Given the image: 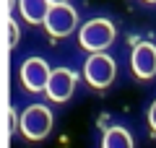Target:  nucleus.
Here are the masks:
<instances>
[{
    "instance_id": "1",
    "label": "nucleus",
    "mask_w": 156,
    "mask_h": 148,
    "mask_svg": "<svg viewBox=\"0 0 156 148\" xmlns=\"http://www.w3.org/2000/svg\"><path fill=\"white\" fill-rule=\"evenodd\" d=\"M115 37H117L115 23L107 21V18H91L78 31V42H81V47L86 52H104L115 42Z\"/></svg>"
},
{
    "instance_id": "2",
    "label": "nucleus",
    "mask_w": 156,
    "mask_h": 148,
    "mask_svg": "<svg viewBox=\"0 0 156 148\" xmlns=\"http://www.w3.org/2000/svg\"><path fill=\"white\" fill-rule=\"evenodd\" d=\"M21 135L26 140H44L52 130V112L44 104H31L21 112Z\"/></svg>"
},
{
    "instance_id": "3",
    "label": "nucleus",
    "mask_w": 156,
    "mask_h": 148,
    "mask_svg": "<svg viewBox=\"0 0 156 148\" xmlns=\"http://www.w3.org/2000/svg\"><path fill=\"white\" fill-rule=\"evenodd\" d=\"M115 76H117L115 60H112L109 55H104V52H91L89 60H86V65H83L86 83L94 86V88H107V86H112Z\"/></svg>"
},
{
    "instance_id": "4",
    "label": "nucleus",
    "mask_w": 156,
    "mask_h": 148,
    "mask_svg": "<svg viewBox=\"0 0 156 148\" xmlns=\"http://www.w3.org/2000/svg\"><path fill=\"white\" fill-rule=\"evenodd\" d=\"M76 26H78V13L68 3H55L50 8V13H47V18H44L47 34L55 37V39H65L68 34H73Z\"/></svg>"
},
{
    "instance_id": "5",
    "label": "nucleus",
    "mask_w": 156,
    "mask_h": 148,
    "mask_svg": "<svg viewBox=\"0 0 156 148\" xmlns=\"http://www.w3.org/2000/svg\"><path fill=\"white\" fill-rule=\"evenodd\" d=\"M76 81L78 76L70 70V68H55L50 76V81H47V99L50 101H55V104H62V101H68V99L73 96V91H76Z\"/></svg>"
},
{
    "instance_id": "6",
    "label": "nucleus",
    "mask_w": 156,
    "mask_h": 148,
    "mask_svg": "<svg viewBox=\"0 0 156 148\" xmlns=\"http://www.w3.org/2000/svg\"><path fill=\"white\" fill-rule=\"evenodd\" d=\"M52 70L42 57H29L21 65V86L31 93H39L47 88V81H50Z\"/></svg>"
},
{
    "instance_id": "7",
    "label": "nucleus",
    "mask_w": 156,
    "mask_h": 148,
    "mask_svg": "<svg viewBox=\"0 0 156 148\" xmlns=\"http://www.w3.org/2000/svg\"><path fill=\"white\" fill-rule=\"evenodd\" d=\"M130 65L133 73L140 81H148L156 76V44L154 42H138L133 47V55H130Z\"/></svg>"
},
{
    "instance_id": "8",
    "label": "nucleus",
    "mask_w": 156,
    "mask_h": 148,
    "mask_svg": "<svg viewBox=\"0 0 156 148\" xmlns=\"http://www.w3.org/2000/svg\"><path fill=\"white\" fill-rule=\"evenodd\" d=\"M52 3L50 0H18V13L23 16V21L31 23V26H39L44 23L47 13H50Z\"/></svg>"
},
{
    "instance_id": "9",
    "label": "nucleus",
    "mask_w": 156,
    "mask_h": 148,
    "mask_svg": "<svg viewBox=\"0 0 156 148\" xmlns=\"http://www.w3.org/2000/svg\"><path fill=\"white\" fill-rule=\"evenodd\" d=\"M101 148H133V135L125 127H109L101 135Z\"/></svg>"
},
{
    "instance_id": "10",
    "label": "nucleus",
    "mask_w": 156,
    "mask_h": 148,
    "mask_svg": "<svg viewBox=\"0 0 156 148\" xmlns=\"http://www.w3.org/2000/svg\"><path fill=\"white\" fill-rule=\"evenodd\" d=\"M18 44V23L13 21V18H8V47H16Z\"/></svg>"
},
{
    "instance_id": "11",
    "label": "nucleus",
    "mask_w": 156,
    "mask_h": 148,
    "mask_svg": "<svg viewBox=\"0 0 156 148\" xmlns=\"http://www.w3.org/2000/svg\"><path fill=\"white\" fill-rule=\"evenodd\" d=\"M16 125H18V117H16V112L13 109H8V132H16Z\"/></svg>"
},
{
    "instance_id": "12",
    "label": "nucleus",
    "mask_w": 156,
    "mask_h": 148,
    "mask_svg": "<svg viewBox=\"0 0 156 148\" xmlns=\"http://www.w3.org/2000/svg\"><path fill=\"white\" fill-rule=\"evenodd\" d=\"M148 125H151V130L156 132V101L151 104V109H148Z\"/></svg>"
},
{
    "instance_id": "13",
    "label": "nucleus",
    "mask_w": 156,
    "mask_h": 148,
    "mask_svg": "<svg viewBox=\"0 0 156 148\" xmlns=\"http://www.w3.org/2000/svg\"><path fill=\"white\" fill-rule=\"evenodd\" d=\"M50 3H52V5H55V3H68V0H50Z\"/></svg>"
},
{
    "instance_id": "14",
    "label": "nucleus",
    "mask_w": 156,
    "mask_h": 148,
    "mask_svg": "<svg viewBox=\"0 0 156 148\" xmlns=\"http://www.w3.org/2000/svg\"><path fill=\"white\" fill-rule=\"evenodd\" d=\"M146 3H156V0H146Z\"/></svg>"
}]
</instances>
